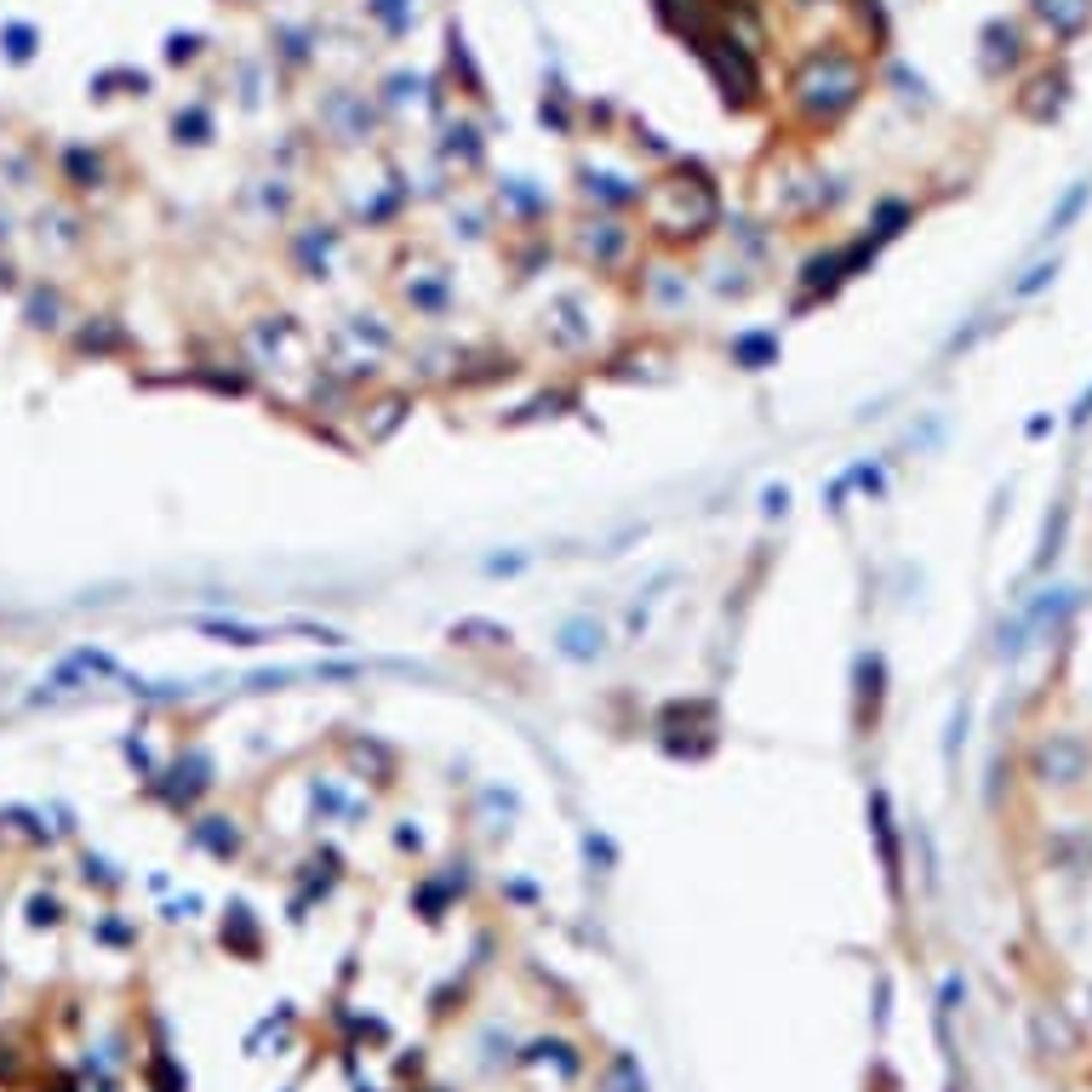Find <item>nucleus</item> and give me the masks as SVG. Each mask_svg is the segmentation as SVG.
Returning <instances> with one entry per match:
<instances>
[{
	"label": "nucleus",
	"mask_w": 1092,
	"mask_h": 1092,
	"mask_svg": "<svg viewBox=\"0 0 1092 1092\" xmlns=\"http://www.w3.org/2000/svg\"><path fill=\"white\" fill-rule=\"evenodd\" d=\"M595 229H600V235H584V258L612 263V258H618V252L629 246V229H624V223H607V218H600Z\"/></svg>",
	"instance_id": "nucleus-5"
},
{
	"label": "nucleus",
	"mask_w": 1092,
	"mask_h": 1092,
	"mask_svg": "<svg viewBox=\"0 0 1092 1092\" xmlns=\"http://www.w3.org/2000/svg\"><path fill=\"white\" fill-rule=\"evenodd\" d=\"M647 223L669 241H692L716 223V189L698 172H669L664 184H652L647 195Z\"/></svg>",
	"instance_id": "nucleus-1"
},
{
	"label": "nucleus",
	"mask_w": 1092,
	"mask_h": 1092,
	"mask_svg": "<svg viewBox=\"0 0 1092 1092\" xmlns=\"http://www.w3.org/2000/svg\"><path fill=\"white\" fill-rule=\"evenodd\" d=\"M864 92V69L847 58V52H818V58L801 63L795 75V104L807 109L812 121H835L841 109L858 104Z\"/></svg>",
	"instance_id": "nucleus-2"
},
{
	"label": "nucleus",
	"mask_w": 1092,
	"mask_h": 1092,
	"mask_svg": "<svg viewBox=\"0 0 1092 1092\" xmlns=\"http://www.w3.org/2000/svg\"><path fill=\"white\" fill-rule=\"evenodd\" d=\"M69 178H75V189H97V178H104V161L87 155V149H69Z\"/></svg>",
	"instance_id": "nucleus-7"
},
{
	"label": "nucleus",
	"mask_w": 1092,
	"mask_h": 1092,
	"mask_svg": "<svg viewBox=\"0 0 1092 1092\" xmlns=\"http://www.w3.org/2000/svg\"><path fill=\"white\" fill-rule=\"evenodd\" d=\"M172 132H178V144H206V132H212V126H206V109H189V115H178V121H172Z\"/></svg>",
	"instance_id": "nucleus-8"
},
{
	"label": "nucleus",
	"mask_w": 1092,
	"mask_h": 1092,
	"mask_svg": "<svg viewBox=\"0 0 1092 1092\" xmlns=\"http://www.w3.org/2000/svg\"><path fill=\"white\" fill-rule=\"evenodd\" d=\"M1047 275H1058V263H1041V270H1035V275H1030V281L1018 286V292H1035V286H1047Z\"/></svg>",
	"instance_id": "nucleus-12"
},
{
	"label": "nucleus",
	"mask_w": 1092,
	"mask_h": 1092,
	"mask_svg": "<svg viewBox=\"0 0 1092 1092\" xmlns=\"http://www.w3.org/2000/svg\"><path fill=\"white\" fill-rule=\"evenodd\" d=\"M1081 201H1087V184H1075L1070 195H1063V206H1058V212H1053V218H1047V235H1058V229H1063V223H1070L1075 212H1081Z\"/></svg>",
	"instance_id": "nucleus-10"
},
{
	"label": "nucleus",
	"mask_w": 1092,
	"mask_h": 1092,
	"mask_svg": "<svg viewBox=\"0 0 1092 1092\" xmlns=\"http://www.w3.org/2000/svg\"><path fill=\"white\" fill-rule=\"evenodd\" d=\"M52 315H58V298H52V292H35V298H30V320H35V327H58Z\"/></svg>",
	"instance_id": "nucleus-11"
},
{
	"label": "nucleus",
	"mask_w": 1092,
	"mask_h": 1092,
	"mask_svg": "<svg viewBox=\"0 0 1092 1092\" xmlns=\"http://www.w3.org/2000/svg\"><path fill=\"white\" fill-rule=\"evenodd\" d=\"M452 641H464V647H503V641H510V629L481 624V618H464V624H452Z\"/></svg>",
	"instance_id": "nucleus-6"
},
{
	"label": "nucleus",
	"mask_w": 1092,
	"mask_h": 1092,
	"mask_svg": "<svg viewBox=\"0 0 1092 1092\" xmlns=\"http://www.w3.org/2000/svg\"><path fill=\"white\" fill-rule=\"evenodd\" d=\"M1035 766H1041L1047 783H1053V778H1058V783H1075V778L1087 773V749L1070 744V738H1047L1041 755H1035Z\"/></svg>",
	"instance_id": "nucleus-3"
},
{
	"label": "nucleus",
	"mask_w": 1092,
	"mask_h": 1092,
	"mask_svg": "<svg viewBox=\"0 0 1092 1092\" xmlns=\"http://www.w3.org/2000/svg\"><path fill=\"white\" fill-rule=\"evenodd\" d=\"M561 652H567V658H578V664L600 658V624H590V618H572V624L561 629Z\"/></svg>",
	"instance_id": "nucleus-4"
},
{
	"label": "nucleus",
	"mask_w": 1092,
	"mask_h": 1092,
	"mask_svg": "<svg viewBox=\"0 0 1092 1092\" xmlns=\"http://www.w3.org/2000/svg\"><path fill=\"white\" fill-rule=\"evenodd\" d=\"M0 40H6V58H18V63L35 52V30H30V23H6V35H0Z\"/></svg>",
	"instance_id": "nucleus-9"
}]
</instances>
